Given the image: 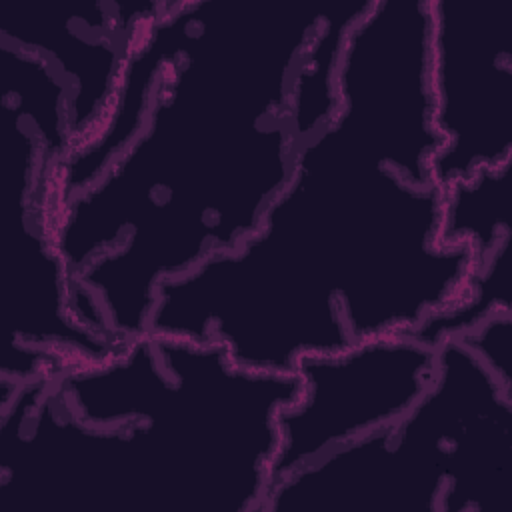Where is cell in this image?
I'll use <instances>...</instances> for the list:
<instances>
[{"label": "cell", "instance_id": "1", "mask_svg": "<svg viewBox=\"0 0 512 512\" xmlns=\"http://www.w3.org/2000/svg\"><path fill=\"white\" fill-rule=\"evenodd\" d=\"M328 8L168 0L138 34L124 68L154 88L142 124L52 216L116 336L144 334L160 284L260 226L302 142L292 86Z\"/></svg>", "mask_w": 512, "mask_h": 512}, {"label": "cell", "instance_id": "2", "mask_svg": "<svg viewBox=\"0 0 512 512\" xmlns=\"http://www.w3.org/2000/svg\"><path fill=\"white\" fill-rule=\"evenodd\" d=\"M440 148L430 122L338 96L260 226L160 284L146 332L294 372L302 354L414 330L462 296L474 268L466 244L442 240Z\"/></svg>", "mask_w": 512, "mask_h": 512}, {"label": "cell", "instance_id": "3", "mask_svg": "<svg viewBox=\"0 0 512 512\" xmlns=\"http://www.w3.org/2000/svg\"><path fill=\"white\" fill-rule=\"evenodd\" d=\"M296 372L144 332L110 358L0 386L4 512H264Z\"/></svg>", "mask_w": 512, "mask_h": 512}, {"label": "cell", "instance_id": "4", "mask_svg": "<svg viewBox=\"0 0 512 512\" xmlns=\"http://www.w3.org/2000/svg\"><path fill=\"white\" fill-rule=\"evenodd\" d=\"M0 382L56 378L120 352L94 296L58 252L50 174L72 148L70 90L38 56L0 50Z\"/></svg>", "mask_w": 512, "mask_h": 512}, {"label": "cell", "instance_id": "5", "mask_svg": "<svg viewBox=\"0 0 512 512\" xmlns=\"http://www.w3.org/2000/svg\"><path fill=\"white\" fill-rule=\"evenodd\" d=\"M512 392L460 340L396 424L274 482L264 512H484L506 498Z\"/></svg>", "mask_w": 512, "mask_h": 512}, {"label": "cell", "instance_id": "6", "mask_svg": "<svg viewBox=\"0 0 512 512\" xmlns=\"http://www.w3.org/2000/svg\"><path fill=\"white\" fill-rule=\"evenodd\" d=\"M298 398L278 414L272 484L326 452L396 424L430 388L436 348L408 332L302 354Z\"/></svg>", "mask_w": 512, "mask_h": 512}, {"label": "cell", "instance_id": "7", "mask_svg": "<svg viewBox=\"0 0 512 512\" xmlns=\"http://www.w3.org/2000/svg\"><path fill=\"white\" fill-rule=\"evenodd\" d=\"M440 188L512 158V16L494 0H428Z\"/></svg>", "mask_w": 512, "mask_h": 512}, {"label": "cell", "instance_id": "8", "mask_svg": "<svg viewBox=\"0 0 512 512\" xmlns=\"http://www.w3.org/2000/svg\"><path fill=\"white\" fill-rule=\"evenodd\" d=\"M166 4L96 2L72 10L26 6L6 16L0 40L40 56L68 86L72 148L106 116L132 44Z\"/></svg>", "mask_w": 512, "mask_h": 512}, {"label": "cell", "instance_id": "9", "mask_svg": "<svg viewBox=\"0 0 512 512\" xmlns=\"http://www.w3.org/2000/svg\"><path fill=\"white\" fill-rule=\"evenodd\" d=\"M512 234V158L442 188V240L466 244L474 260Z\"/></svg>", "mask_w": 512, "mask_h": 512}, {"label": "cell", "instance_id": "10", "mask_svg": "<svg viewBox=\"0 0 512 512\" xmlns=\"http://www.w3.org/2000/svg\"><path fill=\"white\" fill-rule=\"evenodd\" d=\"M458 338L480 358L494 378L512 392V312L492 314Z\"/></svg>", "mask_w": 512, "mask_h": 512}]
</instances>
